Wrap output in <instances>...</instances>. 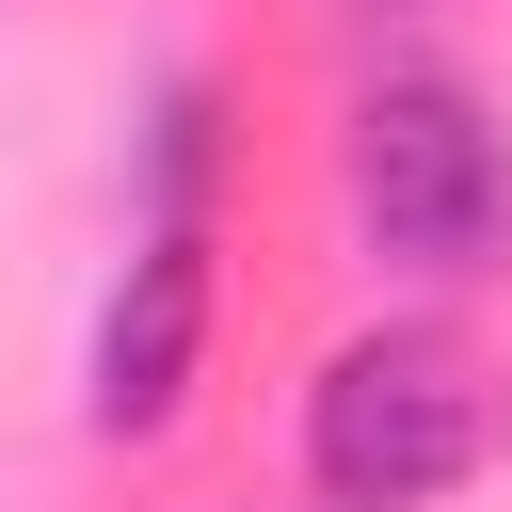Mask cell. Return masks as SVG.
<instances>
[{
	"label": "cell",
	"instance_id": "6da1fadb",
	"mask_svg": "<svg viewBox=\"0 0 512 512\" xmlns=\"http://www.w3.org/2000/svg\"><path fill=\"white\" fill-rule=\"evenodd\" d=\"M336 192H352V240L384 272L464 288L512 256V144L464 80H368L336 112Z\"/></svg>",
	"mask_w": 512,
	"mask_h": 512
},
{
	"label": "cell",
	"instance_id": "7a4b0ae2",
	"mask_svg": "<svg viewBox=\"0 0 512 512\" xmlns=\"http://www.w3.org/2000/svg\"><path fill=\"white\" fill-rule=\"evenodd\" d=\"M480 448H496V384L432 320H384L304 384V480L336 512H432L480 480Z\"/></svg>",
	"mask_w": 512,
	"mask_h": 512
},
{
	"label": "cell",
	"instance_id": "3957f363",
	"mask_svg": "<svg viewBox=\"0 0 512 512\" xmlns=\"http://www.w3.org/2000/svg\"><path fill=\"white\" fill-rule=\"evenodd\" d=\"M192 368H208V240H192V224H144V240H128V288H112V320H96V432H112V448H128V432H176Z\"/></svg>",
	"mask_w": 512,
	"mask_h": 512
},
{
	"label": "cell",
	"instance_id": "277c9868",
	"mask_svg": "<svg viewBox=\"0 0 512 512\" xmlns=\"http://www.w3.org/2000/svg\"><path fill=\"white\" fill-rule=\"evenodd\" d=\"M144 160H160V224H192V192H208V160H224L208 80H176V96H160V144H144Z\"/></svg>",
	"mask_w": 512,
	"mask_h": 512
},
{
	"label": "cell",
	"instance_id": "5b68a950",
	"mask_svg": "<svg viewBox=\"0 0 512 512\" xmlns=\"http://www.w3.org/2000/svg\"><path fill=\"white\" fill-rule=\"evenodd\" d=\"M368 16H448V0H368Z\"/></svg>",
	"mask_w": 512,
	"mask_h": 512
}]
</instances>
